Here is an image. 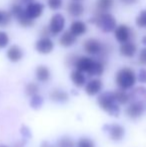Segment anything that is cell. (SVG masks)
I'll return each instance as SVG.
<instances>
[{"label": "cell", "instance_id": "6da1fadb", "mask_svg": "<svg viewBox=\"0 0 146 147\" xmlns=\"http://www.w3.org/2000/svg\"><path fill=\"white\" fill-rule=\"evenodd\" d=\"M76 70L87 73L90 76H100L104 71V64L99 60H94L88 56L77 57L74 63Z\"/></svg>", "mask_w": 146, "mask_h": 147}, {"label": "cell", "instance_id": "7a4b0ae2", "mask_svg": "<svg viewBox=\"0 0 146 147\" xmlns=\"http://www.w3.org/2000/svg\"><path fill=\"white\" fill-rule=\"evenodd\" d=\"M102 32L109 33L116 29V19L109 12H95L93 17L90 19Z\"/></svg>", "mask_w": 146, "mask_h": 147}, {"label": "cell", "instance_id": "3957f363", "mask_svg": "<svg viewBox=\"0 0 146 147\" xmlns=\"http://www.w3.org/2000/svg\"><path fill=\"white\" fill-rule=\"evenodd\" d=\"M136 74L133 71V69L129 67H123L118 70L115 77L116 84L121 90H127V89L132 88L136 83Z\"/></svg>", "mask_w": 146, "mask_h": 147}, {"label": "cell", "instance_id": "277c9868", "mask_svg": "<svg viewBox=\"0 0 146 147\" xmlns=\"http://www.w3.org/2000/svg\"><path fill=\"white\" fill-rule=\"evenodd\" d=\"M98 104L100 108L112 116H118L120 112L118 104L116 103L113 92H103L98 97Z\"/></svg>", "mask_w": 146, "mask_h": 147}, {"label": "cell", "instance_id": "5b68a950", "mask_svg": "<svg viewBox=\"0 0 146 147\" xmlns=\"http://www.w3.org/2000/svg\"><path fill=\"white\" fill-rule=\"evenodd\" d=\"M10 12H11L12 16H14V17L17 19L18 23H19L22 27L27 28V27L33 26V24H34L33 20L30 19V18L28 17V15L25 12V9H23L20 4H18V3L13 4L11 7V11Z\"/></svg>", "mask_w": 146, "mask_h": 147}, {"label": "cell", "instance_id": "8992f818", "mask_svg": "<svg viewBox=\"0 0 146 147\" xmlns=\"http://www.w3.org/2000/svg\"><path fill=\"white\" fill-rule=\"evenodd\" d=\"M83 49L87 54L90 55H100L105 53L104 45L96 38L86 39L83 43Z\"/></svg>", "mask_w": 146, "mask_h": 147}, {"label": "cell", "instance_id": "52a82bcc", "mask_svg": "<svg viewBox=\"0 0 146 147\" xmlns=\"http://www.w3.org/2000/svg\"><path fill=\"white\" fill-rule=\"evenodd\" d=\"M65 26V17L61 13H56L51 17L49 23V31L51 35H58L64 29Z\"/></svg>", "mask_w": 146, "mask_h": 147}, {"label": "cell", "instance_id": "ba28073f", "mask_svg": "<svg viewBox=\"0 0 146 147\" xmlns=\"http://www.w3.org/2000/svg\"><path fill=\"white\" fill-rule=\"evenodd\" d=\"M144 110H145V105L142 102L132 101L126 108L125 113L131 119H137V118L142 116V114L144 113Z\"/></svg>", "mask_w": 146, "mask_h": 147}, {"label": "cell", "instance_id": "9c48e42d", "mask_svg": "<svg viewBox=\"0 0 146 147\" xmlns=\"http://www.w3.org/2000/svg\"><path fill=\"white\" fill-rule=\"evenodd\" d=\"M54 48V43L49 37H41L35 43V49L40 54H49Z\"/></svg>", "mask_w": 146, "mask_h": 147}, {"label": "cell", "instance_id": "30bf717a", "mask_svg": "<svg viewBox=\"0 0 146 147\" xmlns=\"http://www.w3.org/2000/svg\"><path fill=\"white\" fill-rule=\"evenodd\" d=\"M114 36L118 42L121 44L126 43L130 40L131 38V29L129 26L125 25V24H121V25L117 26L116 29L114 30Z\"/></svg>", "mask_w": 146, "mask_h": 147}, {"label": "cell", "instance_id": "8fae6325", "mask_svg": "<svg viewBox=\"0 0 146 147\" xmlns=\"http://www.w3.org/2000/svg\"><path fill=\"white\" fill-rule=\"evenodd\" d=\"M43 11H44V5L42 3H40V2H35V1L28 4L25 9L26 14L32 20L41 17V15L43 14Z\"/></svg>", "mask_w": 146, "mask_h": 147}, {"label": "cell", "instance_id": "7c38bea8", "mask_svg": "<svg viewBox=\"0 0 146 147\" xmlns=\"http://www.w3.org/2000/svg\"><path fill=\"white\" fill-rule=\"evenodd\" d=\"M105 128H107V131L109 132V136L112 140L114 141H119L124 137L125 130L119 124H112V125H107L105 126Z\"/></svg>", "mask_w": 146, "mask_h": 147}, {"label": "cell", "instance_id": "4fadbf2b", "mask_svg": "<svg viewBox=\"0 0 146 147\" xmlns=\"http://www.w3.org/2000/svg\"><path fill=\"white\" fill-rule=\"evenodd\" d=\"M102 87H103V84L100 79H97V78L91 79L85 85V92L90 96H93V95L98 94L101 91Z\"/></svg>", "mask_w": 146, "mask_h": 147}, {"label": "cell", "instance_id": "5bb4252c", "mask_svg": "<svg viewBox=\"0 0 146 147\" xmlns=\"http://www.w3.org/2000/svg\"><path fill=\"white\" fill-rule=\"evenodd\" d=\"M6 56L11 62H18L23 57V51L18 45H12L7 49Z\"/></svg>", "mask_w": 146, "mask_h": 147}, {"label": "cell", "instance_id": "9a60e30c", "mask_svg": "<svg viewBox=\"0 0 146 147\" xmlns=\"http://www.w3.org/2000/svg\"><path fill=\"white\" fill-rule=\"evenodd\" d=\"M119 51H120V54L122 55V56L131 58V57L134 56L135 53H136L137 47L133 42L128 41V42L121 44L120 48H119Z\"/></svg>", "mask_w": 146, "mask_h": 147}, {"label": "cell", "instance_id": "2e32d148", "mask_svg": "<svg viewBox=\"0 0 146 147\" xmlns=\"http://www.w3.org/2000/svg\"><path fill=\"white\" fill-rule=\"evenodd\" d=\"M69 31H70L75 37L81 36V35L85 34L86 31H87V25H86L83 21L76 20V21H73L72 23H71L70 27H69Z\"/></svg>", "mask_w": 146, "mask_h": 147}, {"label": "cell", "instance_id": "e0dca14e", "mask_svg": "<svg viewBox=\"0 0 146 147\" xmlns=\"http://www.w3.org/2000/svg\"><path fill=\"white\" fill-rule=\"evenodd\" d=\"M67 12L70 16L73 17H79L84 13V7L81 2L78 1H71L67 6Z\"/></svg>", "mask_w": 146, "mask_h": 147}, {"label": "cell", "instance_id": "ac0fdd59", "mask_svg": "<svg viewBox=\"0 0 146 147\" xmlns=\"http://www.w3.org/2000/svg\"><path fill=\"white\" fill-rule=\"evenodd\" d=\"M35 75L36 78L38 81L40 82H46L50 79V70L47 66L44 65H39L38 67L36 68V71H35Z\"/></svg>", "mask_w": 146, "mask_h": 147}, {"label": "cell", "instance_id": "d6986e66", "mask_svg": "<svg viewBox=\"0 0 146 147\" xmlns=\"http://www.w3.org/2000/svg\"><path fill=\"white\" fill-rule=\"evenodd\" d=\"M70 78L72 80L73 84L77 87H82L86 84V77L84 75L83 72L79 71V70H73L70 74Z\"/></svg>", "mask_w": 146, "mask_h": 147}, {"label": "cell", "instance_id": "ffe728a7", "mask_svg": "<svg viewBox=\"0 0 146 147\" xmlns=\"http://www.w3.org/2000/svg\"><path fill=\"white\" fill-rule=\"evenodd\" d=\"M76 42V37L70 31H65L59 38V44L62 47H70Z\"/></svg>", "mask_w": 146, "mask_h": 147}, {"label": "cell", "instance_id": "44dd1931", "mask_svg": "<svg viewBox=\"0 0 146 147\" xmlns=\"http://www.w3.org/2000/svg\"><path fill=\"white\" fill-rule=\"evenodd\" d=\"M50 98L57 102H65L68 100V94L61 89H53L50 93Z\"/></svg>", "mask_w": 146, "mask_h": 147}, {"label": "cell", "instance_id": "7402d4cb", "mask_svg": "<svg viewBox=\"0 0 146 147\" xmlns=\"http://www.w3.org/2000/svg\"><path fill=\"white\" fill-rule=\"evenodd\" d=\"M114 0H97L96 12H108L112 8Z\"/></svg>", "mask_w": 146, "mask_h": 147}, {"label": "cell", "instance_id": "603a6c76", "mask_svg": "<svg viewBox=\"0 0 146 147\" xmlns=\"http://www.w3.org/2000/svg\"><path fill=\"white\" fill-rule=\"evenodd\" d=\"M114 93V97H115V100H116L117 103L119 104H126L129 100H130V95L128 93H126L124 90H117L115 91Z\"/></svg>", "mask_w": 146, "mask_h": 147}, {"label": "cell", "instance_id": "cb8c5ba5", "mask_svg": "<svg viewBox=\"0 0 146 147\" xmlns=\"http://www.w3.org/2000/svg\"><path fill=\"white\" fill-rule=\"evenodd\" d=\"M11 12L0 10V26H5L7 24H9V22L11 21Z\"/></svg>", "mask_w": 146, "mask_h": 147}, {"label": "cell", "instance_id": "d4e9b609", "mask_svg": "<svg viewBox=\"0 0 146 147\" xmlns=\"http://www.w3.org/2000/svg\"><path fill=\"white\" fill-rule=\"evenodd\" d=\"M136 25L141 28H146V10H141L136 17Z\"/></svg>", "mask_w": 146, "mask_h": 147}, {"label": "cell", "instance_id": "484cf974", "mask_svg": "<svg viewBox=\"0 0 146 147\" xmlns=\"http://www.w3.org/2000/svg\"><path fill=\"white\" fill-rule=\"evenodd\" d=\"M38 90H39L38 85H37L36 83H33V82H31V83H28L27 85H26V88H25L26 94H27L28 96H31V97L37 95Z\"/></svg>", "mask_w": 146, "mask_h": 147}, {"label": "cell", "instance_id": "4316f807", "mask_svg": "<svg viewBox=\"0 0 146 147\" xmlns=\"http://www.w3.org/2000/svg\"><path fill=\"white\" fill-rule=\"evenodd\" d=\"M43 104V98L39 95H35V96L31 97V101H30V105L32 108L38 109L42 106Z\"/></svg>", "mask_w": 146, "mask_h": 147}, {"label": "cell", "instance_id": "83f0119b", "mask_svg": "<svg viewBox=\"0 0 146 147\" xmlns=\"http://www.w3.org/2000/svg\"><path fill=\"white\" fill-rule=\"evenodd\" d=\"M63 0H47V6L51 10H58L62 7Z\"/></svg>", "mask_w": 146, "mask_h": 147}, {"label": "cell", "instance_id": "f1b7e54d", "mask_svg": "<svg viewBox=\"0 0 146 147\" xmlns=\"http://www.w3.org/2000/svg\"><path fill=\"white\" fill-rule=\"evenodd\" d=\"M9 44V36L4 31H0V49L5 48Z\"/></svg>", "mask_w": 146, "mask_h": 147}, {"label": "cell", "instance_id": "f546056e", "mask_svg": "<svg viewBox=\"0 0 146 147\" xmlns=\"http://www.w3.org/2000/svg\"><path fill=\"white\" fill-rule=\"evenodd\" d=\"M58 147H74V142L69 137H63L58 141Z\"/></svg>", "mask_w": 146, "mask_h": 147}, {"label": "cell", "instance_id": "4dcf8cb0", "mask_svg": "<svg viewBox=\"0 0 146 147\" xmlns=\"http://www.w3.org/2000/svg\"><path fill=\"white\" fill-rule=\"evenodd\" d=\"M77 147H95L94 142L89 138H81L79 141L77 142Z\"/></svg>", "mask_w": 146, "mask_h": 147}, {"label": "cell", "instance_id": "1f68e13d", "mask_svg": "<svg viewBox=\"0 0 146 147\" xmlns=\"http://www.w3.org/2000/svg\"><path fill=\"white\" fill-rule=\"evenodd\" d=\"M138 61H139V63L142 64V65H146V47L141 49L140 52H139Z\"/></svg>", "mask_w": 146, "mask_h": 147}, {"label": "cell", "instance_id": "d6a6232c", "mask_svg": "<svg viewBox=\"0 0 146 147\" xmlns=\"http://www.w3.org/2000/svg\"><path fill=\"white\" fill-rule=\"evenodd\" d=\"M137 79L141 83H146V69L142 68V69L139 70L138 75H137Z\"/></svg>", "mask_w": 146, "mask_h": 147}, {"label": "cell", "instance_id": "836d02e7", "mask_svg": "<svg viewBox=\"0 0 146 147\" xmlns=\"http://www.w3.org/2000/svg\"><path fill=\"white\" fill-rule=\"evenodd\" d=\"M122 3L126 4V5H131V4H134L137 2V0H120Z\"/></svg>", "mask_w": 146, "mask_h": 147}, {"label": "cell", "instance_id": "e575fe53", "mask_svg": "<svg viewBox=\"0 0 146 147\" xmlns=\"http://www.w3.org/2000/svg\"><path fill=\"white\" fill-rule=\"evenodd\" d=\"M21 2H22V3H24V4H26V5H28V4L34 2V0H21Z\"/></svg>", "mask_w": 146, "mask_h": 147}, {"label": "cell", "instance_id": "d590c367", "mask_svg": "<svg viewBox=\"0 0 146 147\" xmlns=\"http://www.w3.org/2000/svg\"><path fill=\"white\" fill-rule=\"evenodd\" d=\"M41 147H54V146L51 145V144H49V143H46V142H45V143H43L42 145H41Z\"/></svg>", "mask_w": 146, "mask_h": 147}, {"label": "cell", "instance_id": "8d00e7d4", "mask_svg": "<svg viewBox=\"0 0 146 147\" xmlns=\"http://www.w3.org/2000/svg\"><path fill=\"white\" fill-rule=\"evenodd\" d=\"M142 43L144 45H146V36L145 37H143V39H142Z\"/></svg>", "mask_w": 146, "mask_h": 147}, {"label": "cell", "instance_id": "74e56055", "mask_svg": "<svg viewBox=\"0 0 146 147\" xmlns=\"http://www.w3.org/2000/svg\"><path fill=\"white\" fill-rule=\"evenodd\" d=\"M14 147H23V146H22V144L18 143V144H16V145H14Z\"/></svg>", "mask_w": 146, "mask_h": 147}, {"label": "cell", "instance_id": "f35d334b", "mask_svg": "<svg viewBox=\"0 0 146 147\" xmlns=\"http://www.w3.org/2000/svg\"><path fill=\"white\" fill-rule=\"evenodd\" d=\"M72 1H78V2H80V1H82V0H72Z\"/></svg>", "mask_w": 146, "mask_h": 147}, {"label": "cell", "instance_id": "ab89813d", "mask_svg": "<svg viewBox=\"0 0 146 147\" xmlns=\"http://www.w3.org/2000/svg\"><path fill=\"white\" fill-rule=\"evenodd\" d=\"M0 147H7V146H4V145H0Z\"/></svg>", "mask_w": 146, "mask_h": 147}]
</instances>
